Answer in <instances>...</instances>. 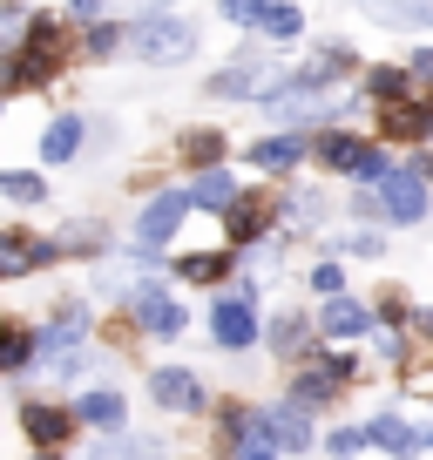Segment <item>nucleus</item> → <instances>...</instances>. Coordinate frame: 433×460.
Returning <instances> with one entry per match:
<instances>
[{
	"label": "nucleus",
	"mask_w": 433,
	"mask_h": 460,
	"mask_svg": "<svg viewBox=\"0 0 433 460\" xmlns=\"http://www.w3.org/2000/svg\"><path fill=\"white\" fill-rule=\"evenodd\" d=\"M197 21L190 14H136L129 21V55L143 61V68H183L190 55H197Z\"/></svg>",
	"instance_id": "nucleus-1"
},
{
	"label": "nucleus",
	"mask_w": 433,
	"mask_h": 460,
	"mask_svg": "<svg viewBox=\"0 0 433 460\" xmlns=\"http://www.w3.org/2000/svg\"><path fill=\"white\" fill-rule=\"evenodd\" d=\"M14 427H21V440H28V454H68V447L82 440V420H75V406L61 400V393H21Z\"/></svg>",
	"instance_id": "nucleus-2"
},
{
	"label": "nucleus",
	"mask_w": 433,
	"mask_h": 460,
	"mask_svg": "<svg viewBox=\"0 0 433 460\" xmlns=\"http://www.w3.org/2000/svg\"><path fill=\"white\" fill-rule=\"evenodd\" d=\"M312 163L325 176H359V190H379L386 183V149H373L366 136H352V129H318V143H312Z\"/></svg>",
	"instance_id": "nucleus-3"
},
{
	"label": "nucleus",
	"mask_w": 433,
	"mask_h": 460,
	"mask_svg": "<svg viewBox=\"0 0 433 460\" xmlns=\"http://www.w3.org/2000/svg\"><path fill=\"white\" fill-rule=\"evenodd\" d=\"M258 339H264L258 285H251V278H237V285H224V291L210 298V345H224V352H251Z\"/></svg>",
	"instance_id": "nucleus-4"
},
{
	"label": "nucleus",
	"mask_w": 433,
	"mask_h": 460,
	"mask_svg": "<svg viewBox=\"0 0 433 460\" xmlns=\"http://www.w3.org/2000/svg\"><path fill=\"white\" fill-rule=\"evenodd\" d=\"M122 318H129L143 339H163V345L190 332V312L163 291V278H136V285H122Z\"/></svg>",
	"instance_id": "nucleus-5"
},
{
	"label": "nucleus",
	"mask_w": 433,
	"mask_h": 460,
	"mask_svg": "<svg viewBox=\"0 0 433 460\" xmlns=\"http://www.w3.org/2000/svg\"><path fill=\"white\" fill-rule=\"evenodd\" d=\"M285 75H291V68H278L264 48H237L231 68L210 75V95H216V102H271L278 88H285Z\"/></svg>",
	"instance_id": "nucleus-6"
},
{
	"label": "nucleus",
	"mask_w": 433,
	"mask_h": 460,
	"mask_svg": "<svg viewBox=\"0 0 433 460\" xmlns=\"http://www.w3.org/2000/svg\"><path fill=\"white\" fill-rule=\"evenodd\" d=\"M61 244L48 230L34 224H0V285H14V278H41V271H61Z\"/></svg>",
	"instance_id": "nucleus-7"
},
{
	"label": "nucleus",
	"mask_w": 433,
	"mask_h": 460,
	"mask_svg": "<svg viewBox=\"0 0 433 460\" xmlns=\"http://www.w3.org/2000/svg\"><path fill=\"white\" fill-rule=\"evenodd\" d=\"M183 217H190V197H183V190H156V197H149L143 210H136V230H129V258L156 264V251H170V244H176Z\"/></svg>",
	"instance_id": "nucleus-8"
},
{
	"label": "nucleus",
	"mask_w": 433,
	"mask_h": 460,
	"mask_svg": "<svg viewBox=\"0 0 433 460\" xmlns=\"http://www.w3.org/2000/svg\"><path fill=\"white\" fill-rule=\"evenodd\" d=\"M373 203H379L386 224H420V217H427V176H420L413 163H393L386 183L373 190Z\"/></svg>",
	"instance_id": "nucleus-9"
},
{
	"label": "nucleus",
	"mask_w": 433,
	"mask_h": 460,
	"mask_svg": "<svg viewBox=\"0 0 433 460\" xmlns=\"http://www.w3.org/2000/svg\"><path fill=\"white\" fill-rule=\"evenodd\" d=\"M149 400H156L163 413H210V393H203V379L190 373V366H156V373H149Z\"/></svg>",
	"instance_id": "nucleus-10"
},
{
	"label": "nucleus",
	"mask_w": 433,
	"mask_h": 460,
	"mask_svg": "<svg viewBox=\"0 0 433 460\" xmlns=\"http://www.w3.org/2000/svg\"><path fill=\"white\" fill-rule=\"evenodd\" d=\"M271 197H258V190H244V197L231 203V210H224V244L231 251H251V244H264V237H271Z\"/></svg>",
	"instance_id": "nucleus-11"
},
{
	"label": "nucleus",
	"mask_w": 433,
	"mask_h": 460,
	"mask_svg": "<svg viewBox=\"0 0 433 460\" xmlns=\"http://www.w3.org/2000/svg\"><path fill=\"white\" fill-rule=\"evenodd\" d=\"M82 143H88V115L82 109H55L48 129H41V170H68V163L82 156Z\"/></svg>",
	"instance_id": "nucleus-12"
},
{
	"label": "nucleus",
	"mask_w": 433,
	"mask_h": 460,
	"mask_svg": "<svg viewBox=\"0 0 433 460\" xmlns=\"http://www.w3.org/2000/svg\"><path fill=\"white\" fill-rule=\"evenodd\" d=\"M68 406L82 420V433H122L129 427V400L116 386H82V393H68Z\"/></svg>",
	"instance_id": "nucleus-13"
},
{
	"label": "nucleus",
	"mask_w": 433,
	"mask_h": 460,
	"mask_svg": "<svg viewBox=\"0 0 433 460\" xmlns=\"http://www.w3.org/2000/svg\"><path fill=\"white\" fill-rule=\"evenodd\" d=\"M34 318L21 312H0V379H28L34 373Z\"/></svg>",
	"instance_id": "nucleus-14"
},
{
	"label": "nucleus",
	"mask_w": 433,
	"mask_h": 460,
	"mask_svg": "<svg viewBox=\"0 0 433 460\" xmlns=\"http://www.w3.org/2000/svg\"><path fill=\"white\" fill-rule=\"evenodd\" d=\"M305 156H312V143H305L298 129H278V136H264V143H251V149H244V163H251L258 176H291Z\"/></svg>",
	"instance_id": "nucleus-15"
},
{
	"label": "nucleus",
	"mask_w": 433,
	"mask_h": 460,
	"mask_svg": "<svg viewBox=\"0 0 433 460\" xmlns=\"http://www.w3.org/2000/svg\"><path fill=\"white\" fill-rule=\"evenodd\" d=\"M258 420H264V433L278 440V454H305V447H312V413H305V406L271 400V406H258Z\"/></svg>",
	"instance_id": "nucleus-16"
},
{
	"label": "nucleus",
	"mask_w": 433,
	"mask_h": 460,
	"mask_svg": "<svg viewBox=\"0 0 433 460\" xmlns=\"http://www.w3.org/2000/svg\"><path fill=\"white\" fill-rule=\"evenodd\" d=\"M237 271V251H176L170 258V278H183V285H224V278Z\"/></svg>",
	"instance_id": "nucleus-17"
},
{
	"label": "nucleus",
	"mask_w": 433,
	"mask_h": 460,
	"mask_svg": "<svg viewBox=\"0 0 433 460\" xmlns=\"http://www.w3.org/2000/svg\"><path fill=\"white\" fill-rule=\"evenodd\" d=\"M183 197H190V210H216V217H224L237 197H244V183H237L231 170H197L183 183Z\"/></svg>",
	"instance_id": "nucleus-18"
},
{
	"label": "nucleus",
	"mask_w": 433,
	"mask_h": 460,
	"mask_svg": "<svg viewBox=\"0 0 433 460\" xmlns=\"http://www.w3.org/2000/svg\"><path fill=\"white\" fill-rule=\"evenodd\" d=\"M82 460H163V440H149V433H136V427L95 433V447H88Z\"/></svg>",
	"instance_id": "nucleus-19"
},
{
	"label": "nucleus",
	"mask_w": 433,
	"mask_h": 460,
	"mask_svg": "<svg viewBox=\"0 0 433 460\" xmlns=\"http://www.w3.org/2000/svg\"><path fill=\"white\" fill-rule=\"evenodd\" d=\"M122 48H129V21H95V28H82L75 34V61H116Z\"/></svg>",
	"instance_id": "nucleus-20"
},
{
	"label": "nucleus",
	"mask_w": 433,
	"mask_h": 460,
	"mask_svg": "<svg viewBox=\"0 0 433 460\" xmlns=\"http://www.w3.org/2000/svg\"><path fill=\"white\" fill-rule=\"evenodd\" d=\"M224 129H210V122H197V129H183L176 136V156L190 163V170H224Z\"/></svg>",
	"instance_id": "nucleus-21"
},
{
	"label": "nucleus",
	"mask_w": 433,
	"mask_h": 460,
	"mask_svg": "<svg viewBox=\"0 0 433 460\" xmlns=\"http://www.w3.org/2000/svg\"><path fill=\"white\" fill-rule=\"evenodd\" d=\"M318 332H325V339H359V332H373V312H366L359 298H325Z\"/></svg>",
	"instance_id": "nucleus-22"
},
{
	"label": "nucleus",
	"mask_w": 433,
	"mask_h": 460,
	"mask_svg": "<svg viewBox=\"0 0 433 460\" xmlns=\"http://www.w3.org/2000/svg\"><path fill=\"white\" fill-rule=\"evenodd\" d=\"M0 203H14V210H41V203H48V176L41 170H0Z\"/></svg>",
	"instance_id": "nucleus-23"
},
{
	"label": "nucleus",
	"mask_w": 433,
	"mask_h": 460,
	"mask_svg": "<svg viewBox=\"0 0 433 460\" xmlns=\"http://www.w3.org/2000/svg\"><path fill=\"white\" fill-rule=\"evenodd\" d=\"M379 28H433V0H366Z\"/></svg>",
	"instance_id": "nucleus-24"
},
{
	"label": "nucleus",
	"mask_w": 433,
	"mask_h": 460,
	"mask_svg": "<svg viewBox=\"0 0 433 460\" xmlns=\"http://www.w3.org/2000/svg\"><path fill=\"white\" fill-rule=\"evenodd\" d=\"M264 339H271V352H278V359H298V352H305V339H312V318L278 312L271 325H264Z\"/></svg>",
	"instance_id": "nucleus-25"
},
{
	"label": "nucleus",
	"mask_w": 433,
	"mask_h": 460,
	"mask_svg": "<svg viewBox=\"0 0 433 460\" xmlns=\"http://www.w3.org/2000/svg\"><path fill=\"white\" fill-rule=\"evenodd\" d=\"M366 440H373V447H386V454H420V427H406V420H393V413H379L373 420V427H366Z\"/></svg>",
	"instance_id": "nucleus-26"
},
{
	"label": "nucleus",
	"mask_w": 433,
	"mask_h": 460,
	"mask_svg": "<svg viewBox=\"0 0 433 460\" xmlns=\"http://www.w3.org/2000/svg\"><path fill=\"white\" fill-rule=\"evenodd\" d=\"M258 28L271 34V41H298V34H305V14H298V7H291V0H271Z\"/></svg>",
	"instance_id": "nucleus-27"
},
{
	"label": "nucleus",
	"mask_w": 433,
	"mask_h": 460,
	"mask_svg": "<svg viewBox=\"0 0 433 460\" xmlns=\"http://www.w3.org/2000/svg\"><path fill=\"white\" fill-rule=\"evenodd\" d=\"M406 88H413V68H373L366 75V95L373 102H406Z\"/></svg>",
	"instance_id": "nucleus-28"
},
{
	"label": "nucleus",
	"mask_w": 433,
	"mask_h": 460,
	"mask_svg": "<svg viewBox=\"0 0 433 460\" xmlns=\"http://www.w3.org/2000/svg\"><path fill=\"white\" fill-rule=\"evenodd\" d=\"M231 460H285V454H278V440L264 433V420H251V433L237 440V454H231Z\"/></svg>",
	"instance_id": "nucleus-29"
},
{
	"label": "nucleus",
	"mask_w": 433,
	"mask_h": 460,
	"mask_svg": "<svg viewBox=\"0 0 433 460\" xmlns=\"http://www.w3.org/2000/svg\"><path fill=\"white\" fill-rule=\"evenodd\" d=\"M305 285H312V291H318V298H346V271H339V264H332V258H318V264H312V271H305Z\"/></svg>",
	"instance_id": "nucleus-30"
},
{
	"label": "nucleus",
	"mask_w": 433,
	"mask_h": 460,
	"mask_svg": "<svg viewBox=\"0 0 433 460\" xmlns=\"http://www.w3.org/2000/svg\"><path fill=\"white\" fill-rule=\"evenodd\" d=\"M61 21L82 34V28H95V21H109V0H61Z\"/></svg>",
	"instance_id": "nucleus-31"
},
{
	"label": "nucleus",
	"mask_w": 433,
	"mask_h": 460,
	"mask_svg": "<svg viewBox=\"0 0 433 460\" xmlns=\"http://www.w3.org/2000/svg\"><path fill=\"white\" fill-rule=\"evenodd\" d=\"M359 447H373V440H366V427H339V433H325V454H332V460H352Z\"/></svg>",
	"instance_id": "nucleus-32"
},
{
	"label": "nucleus",
	"mask_w": 433,
	"mask_h": 460,
	"mask_svg": "<svg viewBox=\"0 0 433 460\" xmlns=\"http://www.w3.org/2000/svg\"><path fill=\"white\" fill-rule=\"evenodd\" d=\"M216 7H224V21H237V28H258L271 0H216Z\"/></svg>",
	"instance_id": "nucleus-33"
},
{
	"label": "nucleus",
	"mask_w": 433,
	"mask_h": 460,
	"mask_svg": "<svg viewBox=\"0 0 433 460\" xmlns=\"http://www.w3.org/2000/svg\"><path fill=\"white\" fill-rule=\"evenodd\" d=\"M346 251H352V258H379V237H373V230H352Z\"/></svg>",
	"instance_id": "nucleus-34"
},
{
	"label": "nucleus",
	"mask_w": 433,
	"mask_h": 460,
	"mask_svg": "<svg viewBox=\"0 0 433 460\" xmlns=\"http://www.w3.org/2000/svg\"><path fill=\"white\" fill-rule=\"evenodd\" d=\"M413 170H420V176H427V183H433V156H420V163H413Z\"/></svg>",
	"instance_id": "nucleus-35"
},
{
	"label": "nucleus",
	"mask_w": 433,
	"mask_h": 460,
	"mask_svg": "<svg viewBox=\"0 0 433 460\" xmlns=\"http://www.w3.org/2000/svg\"><path fill=\"white\" fill-rule=\"evenodd\" d=\"M28 460H75V454H28Z\"/></svg>",
	"instance_id": "nucleus-36"
},
{
	"label": "nucleus",
	"mask_w": 433,
	"mask_h": 460,
	"mask_svg": "<svg viewBox=\"0 0 433 460\" xmlns=\"http://www.w3.org/2000/svg\"><path fill=\"white\" fill-rule=\"evenodd\" d=\"M0 115H7V95H0Z\"/></svg>",
	"instance_id": "nucleus-37"
}]
</instances>
